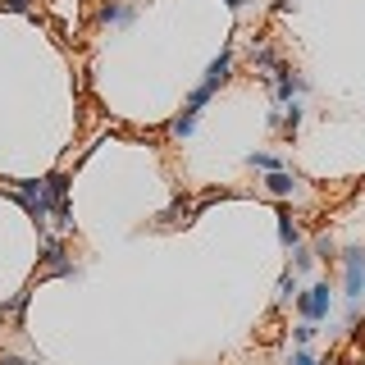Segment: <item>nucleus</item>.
Wrapping results in <instances>:
<instances>
[{
  "label": "nucleus",
  "instance_id": "1a4fd4ad",
  "mask_svg": "<svg viewBox=\"0 0 365 365\" xmlns=\"http://www.w3.org/2000/svg\"><path fill=\"white\" fill-rule=\"evenodd\" d=\"M192 133H197V114L192 110H182L178 119H169V137H192Z\"/></svg>",
  "mask_w": 365,
  "mask_h": 365
},
{
  "label": "nucleus",
  "instance_id": "f03ea898",
  "mask_svg": "<svg viewBox=\"0 0 365 365\" xmlns=\"http://www.w3.org/2000/svg\"><path fill=\"white\" fill-rule=\"evenodd\" d=\"M342 265H347V306H361V297H365V247H347L342 251Z\"/></svg>",
  "mask_w": 365,
  "mask_h": 365
},
{
  "label": "nucleus",
  "instance_id": "dca6fc26",
  "mask_svg": "<svg viewBox=\"0 0 365 365\" xmlns=\"http://www.w3.org/2000/svg\"><path fill=\"white\" fill-rule=\"evenodd\" d=\"M0 9H9V14H28L32 0H0Z\"/></svg>",
  "mask_w": 365,
  "mask_h": 365
},
{
  "label": "nucleus",
  "instance_id": "2eb2a0df",
  "mask_svg": "<svg viewBox=\"0 0 365 365\" xmlns=\"http://www.w3.org/2000/svg\"><path fill=\"white\" fill-rule=\"evenodd\" d=\"M288 365H324V361H319V356H311V351H306V347H297Z\"/></svg>",
  "mask_w": 365,
  "mask_h": 365
},
{
  "label": "nucleus",
  "instance_id": "f3484780",
  "mask_svg": "<svg viewBox=\"0 0 365 365\" xmlns=\"http://www.w3.org/2000/svg\"><path fill=\"white\" fill-rule=\"evenodd\" d=\"M224 5L233 9V14H242V9H247V0H224Z\"/></svg>",
  "mask_w": 365,
  "mask_h": 365
},
{
  "label": "nucleus",
  "instance_id": "7ed1b4c3",
  "mask_svg": "<svg viewBox=\"0 0 365 365\" xmlns=\"http://www.w3.org/2000/svg\"><path fill=\"white\" fill-rule=\"evenodd\" d=\"M228 78H233V51H224L220 60H210V68H205V78H201V87L215 96V91H220Z\"/></svg>",
  "mask_w": 365,
  "mask_h": 365
},
{
  "label": "nucleus",
  "instance_id": "9d476101",
  "mask_svg": "<svg viewBox=\"0 0 365 365\" xmlns=\"http://www.w3.org/2000/svg\"><path fill=\"white\" fill-rule=\"evenodd\" d=\"M311 256H315V260H329V265H334V260H338V242H334L329 233H319V237H315V247H311Z\"/></svg>",
  "mask_w": 365,
  "mask_h": 365
},
{
  "label": "nucleus",
  "instance_id": "6e6552de",
  "mask_svg": "<svg viewBox=\"0 0 365 365\" xmlns=\"http://www.w3.org/2000/svg\"><path fill=\"white\" fill-rule=\"evenodd\" d=\"M297 128H302V101H288V106H283V119H279V133L292 142Z\"/></svg>",
  "mask_w": 365,
  "mask_h": 365
},
{
  "label": "nucleus",
  "instance_id": "9b49d317",
  "mask_svg": "<svg viewBox=\"0 0 365 365\" xmlns=\"http://www.w3.org/2000/svg\"><path fill=\"white\" fill-rule=\"evenodd\" d=\"M247 165H251V169H265V174H274V169H288L279 155H269V151H251V155H247Z\"/></svg>",
  "mask_w": 365,
  "mask_h": 365
},
{
  "label": "nucleus",
  "instance_id": "a211bd4d",
  "mask_svg": "<svg viewBox=\"0 0 365 365\" xmlns=\"http://www.w3.org/2000/svg\"><path fill=\"white\" fill-rule=\"evenodd\" d=\"M279 9H283V14H288V9H297V0H279Z\"/></svg>",
  "mask_w": 365,
  "mask_h": 365
},
{
  "label": "nucleus",
  "instance_id": "0eeeda50",
  "mask_svg": "<svg viewBox=\"0 0 365 365\" xmlns=\"http://www.w3.org/2000/svg\"><path fill=\"white\" fill-rule=\"evenodd\" d=\"M192 215H197V205H192L187 197H178L174 205H169V210L165 215H160V228H178V224H187L192 220Z\"/></svg>",
  "mask_w": 365,
  "mask_h": 365
},
{
  "label": "nucleus",
  "instance_id": "f8f14e48",
  "mask_svg": "<svg viewBox=\"0 0 365 365\" xmlns=\"http://www.w3.org/2000/svg\"><path fill=\"white\" fill-rule=\"evenodd\" d=\"M292 297H297V274L283 269V279H279V306H288Z\"/></svg>",
  "mask_w": 365,
  "mask_h": 365
},
{
  "label": "nucleus",
  "instance_id": "4468645a",
  "mask_svg": "<svg viewBox=\"0 0 365 365\" xmlns=\"http://www.w3.org/2000/svg\"><path fill=\"white\" fill-rule=\"evenodd\" d=\"M315 334H319V324H306V319H302V324L292 329V342H297V347H306V342H311Z\"/></svg>",
  "mask_w": 365,
  "mask_h": 365
},
{
  "label": "nucleus",
  "instance_id": "ddd939ff",
  "mask_svg": "<svg viewBox=\"0 0 365 365\" xmlns=\"http://www.w3.org/2000/svg\"><path fill=\"white\" fill-rule=\"evenodd\" d=\"M315 265V256H311V247H292V274H306Z\"/></svg>",
  "mask_w": 365,
  "mask_h": 365
},
{
  "label": "nucleus",
  "instance_id": "423d86ee",
  "mask_svg": "<svg viewBox=\"0 0 365 365\" xmlns=\"http://www.w3.org/2000/svg\"><path fill=\"white\" fill-rule=\"evenodd\" d=\"M279 242L288 247V251H292V247H302V224L292 220L288 205H279Z\"/></svg>",
  "mask_w": 365,
  "mask_h": 365
},
{
  "label": "nucleus",
  "instance_id": "20e7f679",
  "mask_svg": "<svg viewBox=\"0 0 365 365\" xmlns=\"http://www.w3.org/2000/svg\"><path fill=\"white\" fill-rule=\"evenodd\" d=\"M96 19L101 23H133L137 19V0H101Z\"/></svg>",
  "mask_w": 365,
  "mask_h": 365
},
{
  "label": "nucleus",
  "instance_id": "f257e3e1",
  "mask_svg": "<svg viewBox=\"0 0 365 365\" xmlns=\"http://www.w3.org/2000/svg\"><path fill=\"white\" fill-rule=\"evenodd\" d=\"M297 311H302L306 324H319V319H329V315H334V288H329V283H315V288L297 292Z\"/></svg>",
  "mask_w": 365,
  "mask_h": 365
},
{
  "label": "nucleus",
  "instance_id": "39448f33",
  "mask_svg": "<svg viewBox=\"0 0 365 365\" xmlns=\"http://www.w3.org/2000/svg\"><path fill=\"white\" fill-rule=\"evenodd\" d=\"M297 182H302L297 174H288V169H274V174L265 178V192H269V197H279V201H288L292 192H297Z\"/></svg>",
  "mask_w": 365,
  "mask_h": 365
}]
</instances>
